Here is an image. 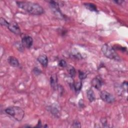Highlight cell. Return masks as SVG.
I'll list each match as a JSON object with an SVG mask.
<instances>
[{"mask_svg": "<svg viewBox=\"0 0 128 128\" xmlns=\"http://www.w3.org/2000/svg\"><path fill=\"white\" fill-rule=\"evenodd\" d=\"M86 96L88 100L90 102H92L96 100L95 94L94 90L92 88H89L86 92Z\"/></svg>", "mask_w": 128, "mask_h": 128, "instance_id": "12", "label": "cell"}, {"mask_svg": "<svg viewBox=\"0 0 128 128\" xmlns=\"http://www.w3.org/2000/svg\"><path fill=\"white\" fill-rule=\"evenodd\" d=\"M16 4L18 8L32 14L40 15L44 12L42 7L36 3L26 1H17Z\"/></svg>", "mask_w": 128, "mask_h": 128, "instance_id": "1", "label": "cell"}, {"mask_svg": "<svg viewBox=\"0 0 128 128\" xmlns=\"http://www.w3.org/2000/svg\"><path fill=\"white\" fill-rule=\"evenodd\" d=\"M8 30L16 35H20L21 34V30L18 24L15 22H10L8 26L7 27Z\"/></svg>", "mask_w": 128, "mask_h": 128, "instance_id": "7", "label": "cell"}, {"mask_svg": "<svg viewBox=\"0 0 128 128\" xmlns=\"http://www.w3.org/2000/svg\"><path fill=\"white\" fill-rule=\"evenodd\" d=\"M113 2H115V3L117 4H122V2H124V1H122V0H114V1H113Z\"/></svg>", "mask_w": 128, "mask_h": 128, "instance_id": "21", "label": "cell"}, {"mask_svg": "<svg viewBox=\"0 0 128 128\" xmlns=\"http://www.w3.org/2000/svg\"><path fill=\"white\" fill-rule=\"evenodd\" d=\"M50 8L52 10H53L54 13L57 16H59L60 18L62 17V14L60 11V8H59V6L58 4L57 3V2L55 1H50Z\"/></svg>", "mask_w": 128, "mask_h": 128, "instance_id": "6", "label": "cell"}, {"mask_svg": "<svg viewBox=\"0 0 128 128\" xmlns=\"http://www.w3.org/2000/svg\"><path fill=\"white\" fill-rule=\"evenodd\" d=\"M59 66L63 68H65L67 66V63L64 60H61L58 64Z\"/></svg>", "mask_w": 128, "mask_h": 128, "instance_id": "19", "label": "cell"}, {"mask_svg": "<svg viewBox=\"0 0 128 128\" xmlns=\"http://www.w3.org/2000/svg\"><path fill=\"white\" fill-rule=\"evenodd\" d=\"M102 51L104 55L108 58L117 61L120 60V57L114 50L108 44H104L102 46Z\"/></svg>", "mask_w": 128, "mask_h": 128, "instance_id": "3", "label": "cell"}, {"mask_svg": "<svg viewBox=\"0 0 128 128\" xmlns=\"http://www.w3.org/2000/svg\"><path fill=\"white\" fill-rule=\"evenodd\" d=\"M73 128H80L81 127V125H80V123L79 121L77 120H75L73 123H72V126Z\"/></svg>", "mask_w": 128, "mask_h": 128, "instance_id": "18", "label": "cell"}, {"mask_svg": "<svg viewBox=\"0 0 128 128\" xmlns=\"http://www.w3.org/2000/svg\"><path fill=\"white\" fill-rule=\"evenodd\" d=\"M72 86H73V88H74V89L75 90L76 92H78L80 90V89L82 88V82H77L74 83L72 84Z\"/></svg>", "mask_w": 128, "mask_h": 128, "instance_id": "14", "label": "cell"}, {"mask_svg": "<svg viewBox=\"0 0 128 128\" xmlns=\"http://www.w3.org/2000/svg\"><path fill=\"white\" fill-rule=\"evenodd\" d=\"M37 60L44 67H46L48 64V58L46 55H42L37 58Z\"/></svg>", "mask_w": 128, "mask_h": 128, "instance_id": "9", "label": "cell"}, {"mask_svg": "<svg viewBox=\"0 0 128 128\" xmlns=\"http://www.w3.org/2000/svg\"><path fill=\"white\" fill-rule=\"evenodd\" d=\"M32 72H33L34 74L36 76H38L41 73V71L38 68H34V69L32 70Z\"/></svg>", "mask_w": 128, "mask_h": 128, "instance_id": "20", "label": "cell"}, {"mask_svg": "<svg viewBox=\"0 0 128 128\" xmlns=\"http://www.w3.org/2000/svg\"><path fill=\"white\" fill-rule=\"evenodd\" d=\"M4 112L18 121H21L24 116V112L23 110L18 106H9L5 109Z\"/></svg>", "mask_w": 128, "mask_h": 128, "instance_id": "2", "label": "cell"}, {"mask_svg": "<svg viewBox=\"0 0 128 128\" xmlns=\"http://www.w3.org/2000/svg\"><path fill=\"white\" fill-rule=\"evenodd\" d=\"M102 84V78L97 76L94 78L92 80V85L93 87L97 90H100Z\"/></svg>", "mask_w": 128, "mask_h": 128, "instance_id": "8", "label": "cell"}, {"mask_svg": "<svg viewBox=\"0 0 128 128\" xmlns=\"http://www.w3.org/2000/svg\"><path fill=\"white\" fill-rule=\"evenodd\" d=\"M51 86L53 90H56L58 88L57 77L56 75H52L50 77V79Z\"/></svg>", "mask_w": 128, "mask_h": 128, "instance_id": "11", "label": "cell"}, {"mask_svg": "<svg viewBox=\"0 0 128 128\" xmlns=\"http://www.w3.org/2000/svg\"><path fill=\"white\" fill-rule=\"evenodd\" d=\"M68 72L72 77H74L76 74V70L73 66H70L68 68Z\"/></svg>", "mask_w": 128, "mask_h": 128, "instance_id": "15", "label": "cell"}, {"mask_svg": "<svg viewBox=\"0 0 128 128\" xmlns=\"http://www.w3.org/2000/svg\"><path fill=\"white\" fill-rule=\"evenodd\" d=\"M100 98L104 102L106 103L111 104L115 101L114 96L112 94L105 90H102L100 92Z\"/></svg>", "mask_w": 128, "mask_h": 128, "instance_id": "4", "label": "cell"}, {"mask_svg": "<svg viewBox=\"0 0 128 128\" xmlns=\"http://www.w3.org/2000/svg\"><path fill=\"white\" fill-rule=\"evenodd\" d=\"M8 61L9 64L13 67H18L19 66V62L18 60L14 56H10L8 58Z\"/></svg>", "mask_w": 128, "mask_h": 128, "instance_id": "10", "label": "cell"}, {"mask_svg": "<svg viewBox=\"0 0 128 128\" xmlns=\"http://www.w3.org/2000/svg\"><path fill=\"white\" fill-rule=\"evenodd\" d=\"M32 44L33 40L30 36L25 35L22 38V44L24 47L29 48L32 46Z\"/></svg>", "mask_w": 128, "mask_h": 128, "instance_id": "5", "label": "cell"}, {"mask_svg": "<svg viewBox=\"0 0 128 128\" xmlns=\"http://www.w3.org/2000/svg\"><path fill=\"white\" fill-rule=\"evenodd\" d=\"M10 22H8L4 18H0V24L2 26H5L8 27Z\"/></svg>", "mask_w": 128, "mask_h": 128, "instance_id": "16", "label": "cell"}, {"mask_svg": "<svg viewBox=\"0 0 128 128\" xmlns=\"http://www.w3.org/2000/svg\"><path fill=\"white\" fill-rule=\"evenodd\" d=\"M84 5L85 6V7L89 10L90 11L92 12H98L96 6L95 4L92 3H84Z\"/></svg>", "mask_w": 128, "mask_h": 128, "instance_id": "13", "label": "cell"}, {"mask_svg": "<svg viewBox=\"0 0 128 128\" xmlns=\"http://www.w3.org/2000/svg\"><path fill=\"white\" fill-rule=\"evenodd\" d=\"M86 77V74L82 71H79L78 72V78L80 80H82L85 79Z\"/></svg>", "mask_w": 128, "mask_h": 128, "instance_id": "17", "label": "cell"}]
</instances>
